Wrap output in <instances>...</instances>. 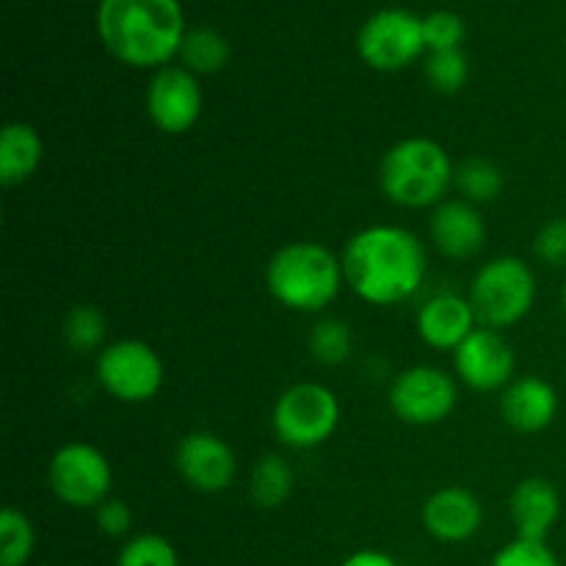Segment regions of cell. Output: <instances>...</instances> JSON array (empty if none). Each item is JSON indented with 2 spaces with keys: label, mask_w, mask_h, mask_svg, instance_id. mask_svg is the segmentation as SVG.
<instances>
[{
  "label": "cell",
  "mask_w": 566,
  "mask_h": 566,
  "mask_svg": "<svg viewBox=\"0 0 566 566\" xmlns=\"http://www.w3.org/2000/svg\"><path fill=\"white\" fill-rule=\"evenodd\" d=\"M534 252L542 263L553 265V269H566V216L564 219H553L536 232Z\"/></svg>",
  "instance_id": "cell-30"
},
{
  "label": "cell",
  "mask_w": 566,
  "mask_h": 566,
  "mask_svg": "<svg viewBox=\"0 0 566 566\" xmlns=\"http://www.w3.org/2000/svg\"><path fill=\"white\" fill-rule=\"evenodd\" d=\"M423 42L431 53L462 50L464 20L453 11H431L429 17H423Z\"/></svg>",
  "instance_id": "cell-28"
},
{
  "label": "cell",
  "mask_w": 566,
  "mask_h": 566,
  "mask_svg": "<svg viewBox=\"0 0 566 566\" xmlns=\"http://www.w3.org/2000/svg\"><path fill=\"white\" fill-rule=\"evenodd\" d=\"M359 59L379 72H396L412 64L426 50L423 20L407 9H381L368 17L357 36Z\"/></svg>",
  "instance_id": "cell-9"
},
{
  "label": "cell",
  "mask_w": 566,
  "mask_h": 566,
  "mask_svg": "<svg viewBox=\"0 0 566 566\" xmlns=\"http://www.w3.org/2000/svg\"><path fill=\"white\" fill-rule=\"evenodd\" d=\"M562 307H564V315H566V285H564V293H562Z\"/></svg>",
  "instance_id": "cell-33"
},
{
  "label": "cell",
  "mask_w": 566,
  "mask_h": 566,
  "mask_svg": "<svg viewBox=\"0 0 566 566\" xmlns=\"http://www.w3.org/2000/svg\"><path fill=\"white\" fill-rule=\"evenodd\" d=\"M423 525L437 542H468L481 528V503L464 486H442L423 503Z\"/></svg>",
  "instance_id": "cell-16"
},
{
  "label": "cell",
  "mask_w": 566,
  "mask_h": 566,
  "mask_svg": "<svg viewBox=\"0 0 566 566\" xmlns=\"http://www.w3.org/2000/svg\"><path fill=\"white\" fill-rule=\"evenodd\" d=\"M340 260L348 287L376 307L407 302L423 285L426 252L403 227L379 224L357 232Z\"/></svg>",
  "instance_id": "cell-1"
},
{
  "label": "cell",
  "mask_w": 566,
  "mask_h": 566,
  "mask_svg": "<svg viewBox=\"0 0 566 566\" xmlns=\"http://www.w3.org/2000/svg\"><path fill=\"white\" fill-rule=\"evenodd\" d=\"M180 61L193 75H213L230 61V42L216 28H191L182 39Z\"/></svg>",
  "instance_id": "cell-20"
},
{
  "label": "cell",
  "mask_w": 566,
  "mask_h": 566,
  "mask_svg": "<svg viewBox=\"0 0 566 566\" xmlns=\"http://www.w3.org/2000/svg\"><path fill=\"white\" fill-rule=\"evenodd\" d=\"M64 340L72 352L86 354L105 340V318L92 304H75L64 318Z\"/></svg>",
  "instance_id": "cell-24"
},
{
  "label": "cell",
  "mask_w": 566,
  "mask_h": 566,
  "mask_svg": "<svg viewBox=\"0 0 566 566\" xmlns=\"http://www.w3.org/2000/svg\"><path fill=\"white\" fill-rule=\"evenodd\" d=\"M310 354L324 365L346 363L352 354V329L337 318H324L310 332Z\"/></svg>",
  "instance_id": "cell-25"
},
{
  "label": "cell",
  "mask_w": 566,
  "mask_h": 566,
  "mask_svg": "<svg viewBox=\"0 0 566 566\" xmlns=\"http://www.w3.org/2000/svg\"><path fill=\"white\" fill-rule=\"evenodd\" d=\"M453 368L473 390H501L512 385L514 352L501 332L481 326L453 352Z\"/></svg>",
  "instance_id": "cell-12"
},
{
  "label": "cell",
  "mask_w": 566,
  "mask_h": 566,
  "mask_svg": "<svg viewBox=\"0 0 566 566\" xmlns=\"http://www.w3.org/2000/svg\"><path fill=\"white\" fill-rule=\"evenodd\" d=\"M492 566H562L547 542L514 539L495 553Z\"/></svg>",
  "instance_id": "cell-29"
},
{
  "label": "cell",
  "mask_w": 566,
  "mask_h": 566,
  "mask_svg": "<svg viewBox=\"0 0 566 566\" xmlns=\"http://www.w3.org/2000/svg\"><path fill=\"white\" fill-rule=\"evenodd\" d=\"M509 514L517 528V539L547 542V534L562 514V497L551 481L531 475L514 486L509 497Z\"/></svg>",
  "instance_id": "cell-17"
},
{
  "label": "cell",
  "mask_w": 566,
  "mask_h": 566,
  "mask_svg": "<svg viewBox=\"0 0 566 566\" xmlns=\"http://www.w3.org/2000/svg\"><path fill=\"white\" fill-rule=\"evenodd\" d=\"M558 396L553 385L539 376H523L514 379L501 396V415L520 434H536L545 431L556 420Z\"/></svg>",
  "instance_id": "cell-18"
},
{
  "label": "cell",
  "mask_w": 566,
  "mask_h": 566,
  "mask_svg": "<svg viewBox=\"0 0 566 566\" xmlns=\"http://www.w3.org/2000/svg\"><path fill=\"white\" fill-rule=\"evenodd\" d=\"M274 431L287 448H315L335 434L340 403L335 392L315 381L287 387L274 407Z\"/></svg>",
  "instance_id": "cell-6"
},
{
  "label": "cell",
  "mask_w": 566,
  "mask_h": 566,
  "mask_svg": "<svg viewBox=\"0 0 566 566\" xmlns=\"http://www.w3.org/2000/svg\"><path fill=\"white\" fill-rule=\"evenodd\" d=\"M475 310L470 298L459 293H440L429 298L418 313V335L426 346L440 352H457L464 340L475 332Z\"/></svg>",
  "instance_id": "cell-15"
},
{
  "label": "cell",
  "mask_w": 566,
  "mask_h": 566,
  "mask_svg": "<svg viewBox=\"0 0 566 566\" xmlns=\"http://www.w3.org/2000/svg\"><path fill=\"white\" fill-rule=\"evenodd\" d=\"M293 490V470L282 457L271 453L263 457L252 470L249 492H252L254 506L260 509H280L291 497Z\"/></svg>",
  "instance_id": "cell-21"
},
{
  "label": "cell",
  "mask_w": 566,
  "mask_h": 566,
  "mask_svg": "<svg viewBox=\"0 0 566 566\" xmlns=\"http://www.w3.org/2000/svg\"><path fill=\"white\" fill-rule=\"evenodd\" d=\"M53 495L72 509H97L111 497V464L88 442H66L53 453L48 468Z\"/></svg>",
  "instance_id": "cell-7"
},
{
  "label": "cell",
  "mask_w": 566,
  "mask_h": 566,
  "mask_svg": "<svg viewBox=\"0 0 566 566\" xmlns=\"http://www.w3.org/2000/svg\"><path fill=\"white\" fill-rule=\"evenodd\" d=\"M457 407V385L431 365H415L398 374L390 390V409L409 426L442 423Z\"/></svg>",
  "instance_id": "cell-10"
},
{
  "label": "cell",
  "mask_w": 566,
  "mask_h": 566,
  "mask_svg": "<svg viewBox=\"0 0 566 566\" xmlns=\"http://www.w3.org/2000/svg\"><path fill=\"white\" fill-rule=\"evenodd\" d=\"M453 186L468 202H495L503 191V171L490 158H468L453 169Z\"/></svg>",
  "instance_id": "cell-22"
},
{
  "label": "cell",
  "mask_w": 566,
  "mask_h": 566,
  "mask_svg": "<svg viewBox=\"0 0 566 566\" xmlns=\"http://www.w3.org/2000/svg\"><path fill=\"white\" fill-rule=\"evenodd\" d=\"M453 169L446 149L431 138H403L392 144L379 166V186L390 202L401 208H431L440 205Z\"/></svg>",
  "instance_id": "cell-4"
},
{
  "label": "cell",
  "mask_w": 566,
  "mask_h": 566,
  "mask_svg": "<svg viewBox=\"0 0 566 566\" xmlns=\"http://www.w3.org/2000/svg\"><path fill=\"white\" fill-rule=\"evenodd\" d=\"M116 566H180L175 545L158 534H138L125 542Z\"/></svg>",
  "instance_id": "cell-26"
},
{
  "label": "cell",
  "mask_w": 566,
  "mask_h": 566,
  "mask_svg": "<svg viewBox=\"0 0 566 566\" xmlns=\"http://www.w3.org/2000/svg\"><path fill=\"white\" fill-rule=\"evenodd\" d=\"M343 260L324 243L296 241L276 249L265 265V285L271 296L296 313H318L340 293Z\"/></svg>",
  "instance_id": "cell-3"
},
{
  "label": "cell",
  "mask_w": 566,
  "mask_h": 566,
  "mask_svg": "<svg viewBox=\"0 0 566 566\" xmlns=\"http://www.w3.org/2000/svg\"><path fill=\"white\" fill-rule=\"evenodd\" d=\"M468 298L481 326L506 329L534 307L536 276L523 258H495L481 265Z\"/></svg>",
  "instance_id": "cell-5"
},
{
  "label": "cell",
  "mask_w": 566,
  "mask_h": 566,
  "mask_svg": "<svg viewBox=\"0 0 566 566\" xmlns=\"http://www.w3.org/2000/svg\"><path fill=\"white\" fill-rule=\"evenodd\" d=\"M36 534L20 509L6 506L0 514V566H25L31 558Z\"/></svg>",
  "instance_id": "cell-23"
},
{
  "label": "cell",
  "mask_w": 566,
  "mask_h": 566,
  "mask_svg": "<svg viewBox=\"0 0 566 566\" xmlns=\"http://www.w3.org/2000/svg\"><path fill=\"white\" fill-rule=\"evenodd\" d=\"M431 241L446 258L470 260L484 249L486 224L468 199H442L431 213Z\"/></svg>",
  "instance_id": "cell-14"
},
{
  "label": "cell",
  "mask_w": 566,
  "mask_h": 566,
  "mask_svg": "<svg viewBox=\"0 0 566 566\" xmlns=\"http://www.w3.org/2000/svg\"><path fill=\"white\" fill-rule=\"evenodd\" d=\"M340 566H398V562L381 551H357L352 553V556H348Z\"/></svg>",
  "instance_id": "cell-32"
},
{
  "label": "cell",
  "mask_w": 566,
  "mask_h": 566,
  "mask_svg": "<svg viewBox=\"0 0 566 566\" xmlns=\"http://www.w3.org/2000/svg\"><path fill=\"white\" fill-rule=\"evenodd\" d=\"M468 55L462 50H440L426 59V81L440 94H457L468 83Z\"/></svg>",
  "instance_id": "cell-27"
},
{
  "label": "cell",
  "mask_w": 566,
  "mask_h": 566,
  "mask_svg": "<svg viewBox=\"0 0 566 566\" xmlns=\"http://www.w3.org/2000/svg\"><path fill=\"white\" fill-rule=\"evenodd\" d=\"M97 31L116 61L160 70L180 55L186 20L180 0H99Z\"/></svg>",
  "instance_id": "cell-2"
},
{
  "label": "cell",
  "mask_w": 566,
  "mask_h": 566,
  "mask_svg": "<svg viewBox=\"0 0 566 566\" xmlns=\"http://www.w3.org/2000/svg\"><path fill=\"white\" fill-rule=\"evenodd\" d=\"M97 528L105 536L116 539V536H127L133 528V512L125 501L119 497H105L97 506Z\"/></svg>",
  "instance_id": "cell-31"
},
{
  "label": "cell",
  "mask_w": 566,
  "mask_h": 566,
  "mask_svg": "<svg viewBox=\"0 0 566 566\" xmlns=\"http://www.w3.org/2000/svg\"><path fill=\"white\" fill-rule=\"evenodd\" d=\"M97 379L116 401L144 403L164 385V363L144 340H116L99 354Z\"/></svg>",
  "instance_id": "cell-8"
},
{
  "label": "cell",
  "mask_w": 566,
  "mask_h": 566,
  "mask_svg": "<svg viewBox=\"0 0 566 566\" xmlns=\"http://www.w3.org/2000/svg\"><path fill=\"white\" fill-rule=\"evenodd\" d=\"M44 155L42 136L28 122H9L0 136V182L20 186L31 180Z\"/></svg>",
  "instance_id": "cell-19"
},
{
  "label": "cell",
  "mask_w": 566,
  "mask_h": 566,
  "mask_svg": "<svg viewBox=\"0 0 566 566\" xmlns=\"http://www.w3.org/2000/svg\"><path fill=\"white\" fill-rule=\"evenodd\" d=\"M147 114L169 136L191 130L202 114V88L186 66H160L147 88Z\"/></svg>",
  "instance_id": "cell-11"
},
{
  "label": "cell",
  "mask_w": 566,
  "mask_h": 566,
  "mask_svg": "<svg viewBox=\"0 0 566 566\" xmlns=\"http://www.w3.org/2000/svg\"><path fill=\"white\" fill-rule=\"evenodd\" d=\"M175 462L182 481L205 495L227 490L235 479V453L221 437L210 431H191L182 437Z\"/></svg>",
  "instance_id": "cell-13"
}]
</instances>
